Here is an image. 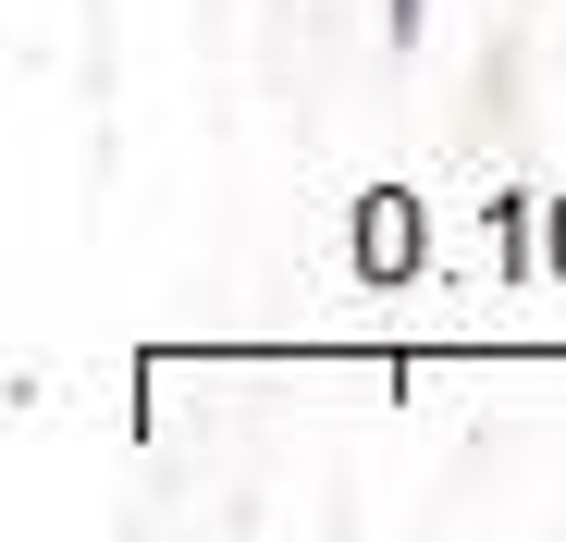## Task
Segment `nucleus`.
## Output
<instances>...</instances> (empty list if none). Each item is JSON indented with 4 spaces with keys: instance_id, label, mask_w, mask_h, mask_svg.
<instances>
[{
    "instance_id": "f257e3e1",
    "label": "nucleus",
    "mask_w": 566,
    "mask_h": 542,
    "mask_svg": "<svg viewBox=\"0 0 566 542\" xmlns=\"http://www.w3.org/2000/svg\"><path fill=\"white\" fill-rule=\"evenodd\" d=\"M419 259H431V210L419 198H369L357 210V271H369V284H407Z\"/></svg>"
},
{
    "instance_id": "f03ea898",
    "label": "nucleus",
    "mask_w": 566,
    "mask_h": 542,
    "mask_svg": "<svg viewBox=\"0 0 566 542\" xmlns=\"http://www.w3.org/2000/svg\"><path fill=\"white\" fill-rule=\"evenodd\" d=\"M382 25H395V50H419V25H431V0H382Z\"/></svg>"
},
{
    "instance_id": "7ed1b4c3",
    "label": "nucleus",
    "mask_w": 566,
    "mask_h": 542,
    "mask_svg": "<svg viewBox=\"0 0 566 542\" xmlns=\"http://www.w3.org/2000/svg\"><path fill=\"white\" fill-rule=\"evenodd\" d=\"M542 271H566V198H554V222H542Z\"/></svg>"
}]
</instances>
